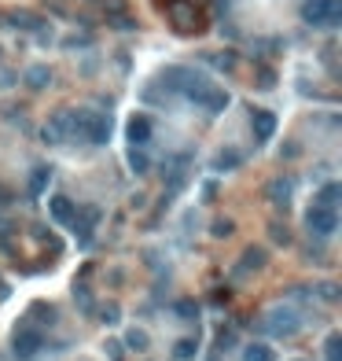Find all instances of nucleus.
Segmentation results:
<instances>
[{
    "label": "nucleus",
    "instance_id": "obj_4",
    "mask_svg": "<svg viewBox=\"0 0 342 361\" xmlns=\"http://www.w3.org/2000/svg\"><path fill=\"white\" fill-rule=\"evenodd\" d=\"M100 206H85V210H74V217H70V225H74V236H77V243L81 247H88L92 243V229L100 225Z\"/></svg>",
    "mask_w": 342,
    "mask_h": 361
},
{
    "label": "nucleus",
    "instance_id": "obj_25",
    "mask_svg": "<svg viewBox=\"0 0 342 361\" xmlns=\"http://www.w3.org/2000/svg\"><path fill=\"white\" fill-rule=\"evenodd\" d=\"M125 343H129V351H148V332H143V328H133V332H129L125 335Z\"/></svg>",
    "mask_w": 342,
    "mask_h": 361
},
{
    "label": "nucleus",
    "instance_id": "obj_2",
    "mask_svg": "<svg viewBox=\"0 0 342 361\" xmlns=\"http://www.w3.org/2000/svg\"><path fill=\"white\" fill-rule=\"evenodd\" d=\"M302 19L309 26H339L342 4L339 0H306V4H302Z\"/></svg>",
    "mask_w": 342,
    "mask_h": 361
},
{
    "label": "nucleus",
    "instance_id": "obj_33",
    "mask_svg": "<svg viewBox=\"0 0 342 361\" xmlns=\"http://www.w3.org/2000/svg\"><path fill=\"white\" fill-rule=\"evenodd\" d=\"M4 203H8V192H4V188H0V206H4Z\"/></svg>",
    "mask_w": 342,
    "mask_h": 361
},
{
    "label": "nucleus",
    "instance_id": "obj_23",
    "mask_svg": "<svg viewBox=\"0 0 342 361\" xmlns=\"http://www.w3.org/2000/svg\"><path fill=\"white\" fill-rule=\"evenodd\" d=\"M324 354H327V361H342V335H339V332H332V335H327V343H324Z\"/></svg>",
    "mask_w": 342,
    "mask_h": 361
},
{
    "label": "nucleus",
    "instance_id": "obj_5",
    "mask_svg": "<svg viewBox=\"0 0 342 361\" xmlns=\"http://www.w3.org/2000/svg\"><path fill=\"white\" fill-rule=\"evenodd\" d=\"M41 137H45V144H67L70 140V107L52 114L45 122V129H41Z\"/></svg>",
    "mask_w": 342,
    "mask_h": 361
},
{
    "label": "nucleus",
    "instance_id": "obj_21",
    "mask_svg": "<svg viewBox=\"0 0 342 361\" xmlns=\"http://www.w3.org/2000/svg\"><path fill=\"white\" fill-rule=\"evenodd\" d=\"M11 26H22V30H41V19L30 15V11H15V15H8Z\"/></svg>",
    "mask_w": 342,
    "mask_h": 361
},
{
    "label": "nucleus",
    "instance_id": "obj_8",
    "mask_svg": "<svg viewBox=\"0 0 342 361\" xmlns=\"http://www.w3.org/2000/svg\"><path fill=\"white\" fill-rule=\"evenodd\" d=\"M251 133H254L258 144L272 140V133H276V114L265 111V107H254V111H251Z\"/></svg>",
    "mask_w": 342,
    "mask_h": 361
},
{
    "label": "nucleus",
    "instance_id": "obj_17",
    "mask_svg": "<svg viewBox=\"0 0 342 361\" xmlns=\"http://www.w3.org/2000/svg\"><path fill=\"white\" fill-rule=\"evenodd\" d=\"M214 70H235V52H210V56H203Z\"/></svg>",
    "mask_w": 342,
    "mask_h": 361
},
{
    "label": "nucleus",
    "instance_id": "obj_32",
    "mask_svg": "<svg viewBox=\"0 0 342 361\" xmlns=\"http://www.w3.org/2000/svg\"><path fill=\"white\" fill-rule=\"evenodd\" d=\"M320 295H324V299H339V291H335V284H320Z\"/></svg>",
    "mask_w": 342,
    "mask_h": 361
},
{
    "label": "nucleus",
    "instance_id": "obj_1",
    "mask_svg": "<svg viewBox=\"0 0 342 361\" xmlns=\"http://www.w3.org/2000/svg\"><path fill=\"white\" fill-rule=\"evenodd\" d=\"M41 346H45V332L37 328L30 317L19 321L15 332H11V354H15L19 361H30V358H37V351H41Z\"/></svg>",
    "mask_w": 342,
    "mask_h": 361
},
{
    "label": "nucleus",
    "instance_id": "obj_11",
    "mask_svg": "<svg viewBox=\"0 0 342 361\" xmlns=\"http://www.w3.org/2000/svg\"><path fill=\"white\" fill-rule=\"evenodd\" d=\"M269 328H272L276 335H295V332L302 328V321H298L295 309H276L272 321H269Z\"/></svg>",
    "mask_w": 342,
    "mask_h": 361
},
{
    "label": "nucleus",
    "instance_id": "obj_22",
    "mask_svg": "<svg viewBox=\"0 0 342 361\" xmlns=\"http://www.w3.org/2000/svg\"><path fill=\"white\" fill-rule=\"evenodd\" d=\"M232 232H235V222H232V217H217V222L210 225V236H214V240H228Z\"/></svg>",
    "mask_w": 342,
    "mask_h": 361
},
{
    "label": "nucleus",
    "instance_id": "obj_34",
    "mask_svg": "<svg viewBox=\"0 0 342 361\" xmlns=\"http://www.w3.org/2000/svg\"><path fill=\"white\" fill-rule=\"evenodd\" d=\"M210 361H221V358H210Z\"/></svg>",
    "mask_w": 342,
    "mask_h": 361
},
{
    "label": "nucleus",
    "instance_id": "obj_18",
    "mask_svg": "<svg viewBox=\"0 0 342 361\" xmlns=\"http://www.w3.org/2000/svg\"><path fill=\"white\" fill-rule=\"evenodd\" d=\"M243 361H276V354H272V346H265V343H251L243 351Z\"/></svg>",
    "mask_w": 342,
    "mask_h": 361
},
{
    "label": "nucleus",
    "instance_id": "obj_24",
    "mask_svg": "<svg viewBox=\"0 0 342 361\" xmlns=\"http://www.w3.org/2000/svg\"><path fill=\"white\" fill-rule=\"evenodd\" d=\"M339 192H342V188L332 180V185H324V188L317 192V203H320V206H335V203H339Z\"/></svg>",
    "mask_w": 342,
    "mask_h": 361
},
{
    "label": "nucleus",
    "instance_id": "obj_19",
    "mask_svg": "<svg viewBox=\"0 0 342 361\" xmlns=\"http://www.w3.org/2000/svg\"><path fill=\"white\" fill-rule=\"evenodd\" d=\"M48 82H52L48 67H30V70H26V85H30V89H45Z\"/></svg>",
    "mask_w": 342,
    "mask_h": 361
},
{
    "label": "nucleus",
    "instance_id": "obj_10",
    "mask_svg": "<svg viewBox=\"0 0 342 361\" xmlns=\"http://www.w3.org/2000/svg\"><path fill=\"white\" fill-rule=\"evenodd\" d=\"M291 177H272L269 185H265V199L272 203V206H280V210H287L291 206Z\"/></svg>",
    "mask_w": 342,
    "mask_h": 361
},
{
    "label": "nucleus",
    "instance_id": "obj_27",
    "mask_svg": "<svg viewBox=\"0 0 342 361\" xmlns=\"http://www.w3.org/2000/svg\"><path fill=\"white\" fill-rule=\"evenodd\" d=\"M177 314H180V321H195V317H199V306H195V299H180Z\"/></svg>",
    "mask_w": 342,
    "mask_h": 361
},
{
    "label": "nucleus",
    "instance_id": "obj_9",
    "mask_svg": "<svg viewBox=\"0 0 342 361\" xmlns=\"http://www.w3.org/2000/svg\"><path fill=\"white\" fill-rule=\"evenodd\" d=\"M125 137H129V144L133 148H148L151 144V118L148 114H133L125 125Z\"/></svg>",
    "mask_w": 342,
    "mask_h": 361
},
{
    "label": "nucleus",
    "instance_id": "obj_14",
    "mask_svg": "<svg viewBox=\"0 0 342 361\" xmlns=\"http://www.w3.org/2000/svg\"><path fill=\"white\" fill-rule=\"evenodd\" d=\"M199 107H206V114H221L228 107V93H225V89H217V85H210L206 93L199 96Z\"/></svg>",
    "mask_w": 342,
    "mask_h": 361
},
{
    "label": "nucleus",
    "instance_id": "obj_3",
    "mask_svg": "<svg viewBox=\"0 0 342 361\" xmlns=\"http://www.w3.org/2000/svg\"><path fill=\"white\" fill-rule=\"evenodd\" d=\"M306 229L313 232V236H332V232L339 229V214H335V206H320V203H313L309 210H306Z\"/></svg>",
    "mask_w": 342,
    "mask_h": 361
},
{
    "label": "nucleus",
    "instance_id": "obj_6",
    "mask_svg": "<svg viewBox=\"0 0 342 361\" xmlns=\"http://www.w3.org/2000/svg\"><path fill=\"white\" fill-rule=\"evenodd\" d=\"M169 22H173L180 33H192V30H199V11H195V4H188V0H173V4H169Z\"/></svg>",
    "mask_w": 342,
    "mask_h": 361
},
{
    "label": "nucleus",
    "instance_id": "obj_35",
    "mask_svg": "<svg viewBox=\"0 0 342 361\" xmlns=\"http://www.w3.org/2000/svg\"><path fill=\"white\" fill-rule=\"evenodd\" d=\"M295 361H302V358H295Z\"/></svg>",
    "mask_w": 342,
    "mask_h": 361
},
{
    "label": "nucleus",
    "instance_id": "obj_16",
    "mask_svg": "<svg viewBox=\"0 0 342 361\" xmlns=\"http://www.w3.org/2000/svg\"><path fill=\"white\" fill-rule=\"evenodd\" d=\"M235 166H243V155L235 151V148H228V151H217V155H214V170H217V174L235 170Z\"/></svg>",
    "mask_w": 342,
    "mask_h": 361
},
{
    "label": "nucleus",
    "instance_id": "obj_13",
    "mask_svg": "<svg viewBox=\"0 0 342 361\" xmlns=\"http://www.w3.org/2000/svg\"><path fill=\"white\" fill-rule=\"evenodd\" d=\"M265 262H269L265 247H247L243 251V262L235 266V277H247V273H254V269H265Z\"/></svg>",
    "mask_w": 342,
    "mask_h": 361
},
{
    "label": "nucleus",
    "instance_id": "obj_30",
    "mask_svg": "<svg viewBox=\"0 0 342 361\" xmlns=\"http://www.w3.org/2000/svg\"><path fill=\"white\" fill-rule=\"evenodd\" d=\"M272 240H276V243H287V240H291V232H287V225H272Z\"/></svg>",
    "mask_w": 342,
    "mask_h": 361
},
{
    "label": "nucleus",
    "instance_id": "obj_12",
    "mask_svg": "<svg viewBox=\"0 0 342 361\" xmlns=\"http://www.w3.org/2000/svg\"><path fill=\"white\" fill-rule=\"evenodd\" d=\"M74 199H67V196H52L48 199V214H52V222L56 225H70V217H74Z\"/></svg>",
    "mask_w": 342,
    "mask_h": 361
},
{
    "label": "nucleus",
    "instance_id": "obj_20",
    "mask_svg": "<svg viewBox=\"0 0 342 361\" xmlns=\"http://www.w3.org/2000/svg\"><path fill=\"white\" fill-rule=\"evenodd\" d=\"M129 166L133 174H151V159L143 155V148H129Z\"/></svg>",
    "mask_w": 342,
    "mask_h": 361
},
{
    "label": "nucleus",
    "instance_id": "obj_15",
    "mask_svg": "<svg viewBox=\"0 0 342 361\" xmlns=\"http://www.w3.org/2000/svg\"><path fill=\"white\" fill-rule=\"evenodd\" d=\"M48 180H52V166H33L30 180H26V196L37 199V196H41V192L48 188Z\"/></svg>",
    "mask_w": 342,
    "mask_h": 361
},
{
    "label": "nucleus",
    "instance_id": "obj_7",
    "mask_svg": "<svg viewBox=\"0 0 342 361\" xmlns=\"http://www.w3.org/2000/svg\"><path fill=\"white\" fill-rule=\"evenodd\" d=\"M111 129H114V122H111L107 111H92L88 114V125H85V140H88V144H107Z\"/></svg>",
    "mask_w": 342,
    "mask_h": 361
},
{
    "label": "nucleus",
    "instance_id": "obj_26",
    "mask_svg": "<svg viewBox=\"0 0 342 361\" xmlns=\"http://www.w3.org/2000/svg\"><path fill=\"white\" fill-rule=\"evenodd\" d=\"M195 351H199V343H195V339H177V346H173V354H177L180 361L195 358Z\"/></svg>",
    "mask_w": 342,
    "mask_h": 361
},
{
    "label": "nucleus",
    "instance_id": "obj_31",
    "mask_svg": "<svg viewBox=\"0 0 342 361\" xmlns=\"http://www.w3.org/2000/svg\"><path fill=\"white\" fill-rule=\"evenodd\" d=\"M100 321H107V325H114V321H118V306L111 302V306H103V317Z\"/></svg>",
    "mask_w": 342,
    "mask_h": 361
},
{
    "label": "nucleus",
    "instance_id": "obj_29",
    "mask_svg": "<svg viewBox=\"0 0 342 361\" xmlns=\"http://www.w3.org/2000/svg\"><path fill=\"white\" fill-rule=\"evenodd\" d=\"M258 85H261V89H272V85H276V74H272L269 67H261V70H258Z\"/></svg>",
    "mask_w": 342,
    "mask_h": 361
},
{
    "label": "nucleus",
    "instance_id": "obj_28",
    "mask_svg": "<svg viewBox=\"0 0 342 361\" xmlns=\"http://www.w3.org/2000/svg\"><path fill=\"white\" fill-rule=\"evenodd\" d=\"M232 343H235V328H221L217 332V351H232Z\"/></svg>",
    "mask_w": 342,
    "mask_h": 361
}]
</instances>
